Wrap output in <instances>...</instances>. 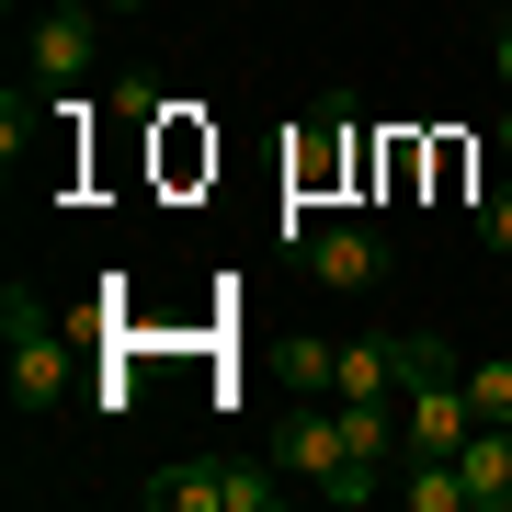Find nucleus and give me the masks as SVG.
Returning <instances> with one entry per match:
<instances>
[{
	"mask_svg": "<svg viewBox=\"0 0 512 512\" xmlns=\"http://www.w3.org/2000/svg\"><path fill=\"white\" fill-rule=\"evenodd\" d=\"M103 12H148V0H103Z\"/></svg>",
	"mask_w": 512,
	"mask_h": 512,
	"instance_id": "obj_13",
	"label": "nucleus"
},
{
	"mask_svg": "<svg viewBox=\"0 0 512 512\" xmlns=\"http://www.w3.org/2000/svg\"><path fill=\"white\" fill-rule=\"evenodd\" d=\"M478 239H490V251H512V183H501L490 205H478Z\"/></svg>",
	"mask_w": 512,
	"mask_h": 512,
	"instance_id": "obj_11",
	"label": "nucleus"
},
{
	"mask_svg": "<svg viewBox=\"0 0 512 512\" xmlns=\"http://www.w3.org/2000/svg\"><path fill=\"white\" fill-rule=\"evenodd\" d=\"M114 114H126V126H148V114H171V103H160V80H114Z\"/></svg>",
	"mask_w": 512,
	"mask_h": 512,
	"instance_id": "obj_10",
	"label": "nucleus"
},
{
	"mask_svg": "<svg viewBox=\"0 0 512 512\" xmlns=\"http://www.w3.org/2000/svg\"><path fill=\"white\" fill-rule=\"evenodd\" d=\"M308 274L330 296H365V285H387V239L376 228H308Z\"/></svg>",
	"mask_w": 512,
	"mask_h": 512,
	"instance_id": "obj_3",
	"label": "nucleus"
},
{
	"mask_svg": "<svg viewBox=\"0 0 512 512\" xmlns=\"http://www.w3.org/2000/svg\"><path fill=\"white\" fill-rule=\"evenodd\" d=\"M330 353H342V342H296V353H285V376H296V399H308V387H330Z\"/></svg>",
	"mask_w": 512,
	"mask_h": 512,
	"instance_id": "obj_9",
	"label": "nucleus"
},
{
	"mask_svg": "<svg viewBox=\"0 0 512 512\" xmlns=\"http://www.w3.org/2000/svg\"><path fill=\"white\" fill-rule=\"evenodd\" d=\"M274 467H285V478H308L319 501H376V490H387L376 467H353L342 410H319V399H296V410L274 421Z\"/></svg>",
	"mask_w": 512,
	"mask_h": 512,
	"instance_id": "obj_1",
	"label": "nucleus"
},
{
	"mask_svg": "<svg viewBox=\"0 0 512 512\" xmlns=\"http://www.w3.org/2000/svg\"><path fill=\"white\" fill-rule=\"evenodd\" d=\"M456 467H467V512H512V421H478Z\"/></svg>",
	"mask_w": 512,
	"mask_h": 512,
	"instance_id": "obj_6",
	"label": "nucleus"
},
{
	"mask_svg": "<svg viewBox=\"0 0 512 512\" xmlns=\"http://www.w3.org/2000/svg\"><path fill=\"white\" fill-rule=\"evenodd\" d=\"M137 501H148V512H228V467H205V456H183V467L137 478Z\"/></svg>",
	"mask_w": 512,
	"mask_h": 512,
	"instance_id": "obj_7",
	"label": "nucleus"
},
{
	"mask_svg": "<svg viewBox=\"0 0 512 512\" xmlns=\"http://www.w3.org/2000/svg\"><path fill=\"white\" fill-rule=\"evenodd\" d=\"M467 399H478V421H512V353H490V365L467 376Z\"/></svg>",
	"mask_w": 512,
	"mask_h": 512,
	"instance_id": "obj_8",
	"label": "nucleus"
},
{
	"mask_svg": "<svg viewBox=\"0 0 512 512\" xmlns=\"http://www.w3.org/2000/svg\"><path fill=\"white\" fill-rule=\"evenodd\" d=\"M501 148H512V103H501Z\"/></svg>",
	"mask_w": 512,
	"mask_h": 512,
	"instance_id": "obj_14",
	"label": "nucleus"
},
{
	"mask_svg": "<svg viewBox=\"0 0 512 512\" xmlns=\"http://www.w3.org/2000/svg\"><path fill=\"white\" fill-rule=\"evenodd\" d=\"M103 57V12L92 0H57V12H35V46H23V69H35V92H80Z\"/></svg>",
	"mask_w": 512,
	"mask_h": 512,
	"instance_id": "obj_2",
	"label": "nucleus"
},
{
	"mask_svg": "<svg viewBox=\"0 0 512 512\" xmlns=\"http://www.w3.org/2000/svg\"><path fill=\"white\" fill-rule=\"evenodd\" d=\"M410 365H421V342H376V330H353V342L330 353V399H387Z\"/></svg>",
	"mask_w": 512,
	"mask_h": 512,
	"instance_id": "obj_4",
	"label": "nucleus"
},
{
	"mask_svg": "<svg viewBox=\"0 0 512 512\" xmlns=\"http://www.w3.org/2000/svg\"><path fill=\"white\" fill-rule=\"evenodd\" d=\"M490 69H501V92H512V23H501V35H490Z\"/></svg>",
	"mask_w": 512,
	"mask_h": 512,
	"instance_id": "obj_12",
	"label": "nucleus"
},
{
	"mask_svg": "<svg viewBox=\"0 0 512 512\" xmlns=\"http://www.w3.org/2000/svg\"><path fill=\"white\" fill-rule=\"evenodd\" d=\"M69 399V330H12V410Z\"/></svg>",
	"mask_w": 512,
	"mask_h": 512,
	"instance_id": "obj_5",
	"label": "nucleus"
}]
</instances>
